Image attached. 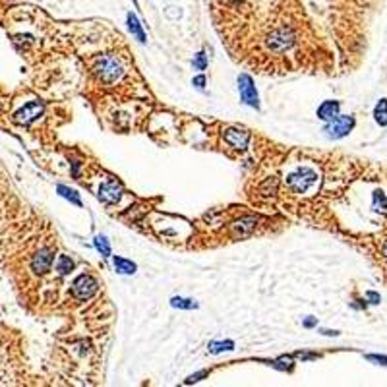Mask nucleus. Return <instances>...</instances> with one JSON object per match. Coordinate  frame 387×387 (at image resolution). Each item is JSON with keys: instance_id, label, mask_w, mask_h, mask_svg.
Wrapping results in <instances>:
<instances>
[{"instance_id": "obj_23", "label": "nucleus", "mask_w": 387, "mask_h": 387, "mask_svg": "<svg viewBox=\"0 0 387 387\" xmlns=\"http://www.w3.org/2000/svg\"><path fill=\"white\" fill-rule=\"evenodd\" d=\"M366 296H368V300H370L372 304H377V302H379V294H375V292H368Z\"/></svg>"}, {"instance_id": "obj_24", "label": "nucleus", "mask_w": 387, "mask_h": 387, "mask_svg": "<svg viewBox=\"0 0 387 387\" xmlns=\"http://www.w3.org/2000/svg\"><path fill=\"white\" fill-rule=\"evenodd\" d=\"M322 333H324V335H337V331H327V329L322 331Z\"/></svg>"}, {"instance_id": "obj_20", "label": "nucleus", "mask_w": 387, "mask_h": 387, "mask_svg": "<svg viewBox=\"0 0 387 387\" xmlns=\"http://www.w3.org/2000/svg\"><path fill=\"white\" fill-rule=\"evenodd\" d=\"M205 375H209V372H207V370H201V372H198V374L190 375V377L186 379V385H190V383H196V381H200L201 377H205Z\"/></svg>"}, {"instance_id": "obj_19", "label": "nucleus", "mask_w": 387, "mask_h": 387, "mask_svg": "<svg viewBox=\"0 0 387 387\" xmlns=\"http://www.w3.org/2000/svg\"><path fill=\"white\" fill-rule=\"evenodd\" d=\"M194 68H196V70H205V68H207V56H205V52H198V54H196Z\"/></svg>"}, {"instance_id": "obj_7", "label": "nucleus", "mask_w": 387, "mask_h": 387, "mask_svg": "<svg viewBox=\"0 0 387 387\" xmlns=\"http://www.w3.org/2000/svg\"><path fill=\"white\" fill-rule=\"evenodd\" d=\"M52 260H54V252L50 248H41V250L33 256V262H31V269L37 275L47 273L52 265Z\"/></svg>"}, {"instance_id": "obj_17", "label": "nucleus", "mask_w": 387, "mask_h": 387, "mask_svg": "<svg viewBox=\"0 0 387 387\" xmlns=\"http://www.w3.org/2000/svg\"><path fill=\"white\" fill-rule=\"evenodd\" d=\"M95 248L101 252V256L103 258H109L111 256V244H109V240H107V237H103V235H99V237H95Z\"/></svg>"}, {"instance_id": "obj_18", "label": "nucleus", "mask_w": 387, "mask_h": 387, "mask_svg": "<svg viewBox=\"0 0 387 387\" xmlns=\"http://www.w3.org/2000/svg\"><path fill=\"white\" fill-rule=\"evenodd\" d=\"M72 269H74V262L68 256H60L58 262H56V271L60 275H68Z\"/></svg>"}, {"instance_id": "obj_21", "label": "nucleus", "mask_w": 387, "mask_h": 387, "mask_svg": "<svg viewBox=\"0 0 387 387\" xmlns=\"http://www.w3.org/2000/svg\"><path fill=\"white\" fill-rule=\"evenodd\" d=\"M194 86L198 89H203L205 88V75H198V78H194V82H192Z\"/></svg>"}, {"instance_id": "obj_13", "label": "nucleus", "mask_w": 387, "mask_h": 387, "mask_svg": "<svg viewBox=\"0 0 387 387\" xmlns=\"http://www.w3.org/2000/svg\"><path fill=\"white\" fill-rule=\"evenodd\" d=\"M374 116H375V122H377L379 126L387 124V101L385 99H381L377 105H375Z\"/></svg>"}, {"instance_id": "obj_10", "label": "nucleus", "mask_w": 387, "mask_h": 387, "mask_svg": "<svg viewBox=\"0 0 387 387\" xmlns=\"http://www.w3.org/2000/svg\"><path fill=\"white\" fill-rule=\"evenodd\" d=\"M339 114V103L337 101H324L320 107H318V118H322L325 122L333 120Z\"/></svg>"}, {"instance_id": "obj_12", "label": "nucleus", "mask_w": 387, "mask_h": 387, "mask_svg": "<svg viewBox=\"0 0 387 387\" xmlns=\"http://www.w3.org/2000/svg\"><path fill=\"white\" fill-rule=\"evenodd\" d=\"M128 29H130V33H132L139 43H145V33H143V29H141V24L137 22V18L132 12L128 14Z\"/></svg>"}, {"instance_id": "obj_9", "label": "nucleus", "mask_w": 387, "mask_h": 387, "mask_svg": "<svg viewBox=\"0 0 387 387\" xmlns=\"http://www.w3.org/2000/svg\"><path fill=\"white\" fill-rule=\"evenodd\" d=\"M122 196V188L116 182H105L99 188V200L107 201V203H116Z\"/></svg>"}, {"instance_id": "obj_1", "label": "nucleus", "mask_w": 387, "mask_h": 387, "mask_svg": "<svg viewBox=\"0 0 387 387\" xmlns=\"http://www.w3.org/2000/svg\"><path fill=\"white\" fill-rule=\"evenodd\" d=\"M95 74L99 75L103 82L111 84V82L118 80L120 75L124 74V70H122V64H120L118 58H114V56H101L97 64H95Z\"/></svg>"}, {"instance_id": "obj_16", "label": "nucleus", "mask_w": 387, "mask_h": 387, "mask_svg": "<svg viewBox=\"0 0 387 387\" xmlns=\"http://www.w3.org/2000/svg\"><path fill=\"white\" fill-rule=\"evenodd\" d=\"M56 190H58V194H60L62 198H66L68 201H72L74 205H78V207L82 205V200H80V196H78V192H75V190H72V188H66V186H62V184L56 188Z\"/></svg>"}, {"instance_id": "obj_8", "label": "nucleus", "mask_w": 387, "mask_h": 387, "mask_svg": "<svg viewBox=\"0 0 387 387\" xmlns=\"http://www.w3.org/2000/svg\"><path fill=\"white\" fill-rule=\"evenodd\" d=\"M225 141L230 143L233 147H238V149H244L250 141V134L246 130H237V128H228L225 132Z\"/></svg>"}, {"instance_id": "obj_5", "label": "nucleus", "mask_w": 387, "mask_h": 387, "mask_svg": "<svg viewBox=\"0 0 387 387\" xmlns=\"http://www.w3.org/2000/svg\"><path fill=\"white\" fill-rule=\"evenodd\" d=\"M97 288H99V283H97L91 275L84 273L74 281V285H72V294H74L75 298L86 300V298H89V296H93V294L97 292Z\"/></svg>"}, {"instance_id": "obj_4", "label": "nucleus", "mask_w": 387, "mask_h": 387, "mask_svg": "<svg viewBox=\"0 0 387 387\" xmlns=\"http://www.w3.org/2000/svg\"><path fill=\"white\" fill-rule=\"evenodd\" d=\"M352 126H354V118H352V116H341V114H337L333 120L327 122L324 132L327 134V137L339 139V137L347 136L350 130H352Z\"/></svg>"}, {"instance_id": "obj_14", "label": "nucleus", "mask_w": 387, "mask_h": 387, "mask_svg": "<svg viewBox=\"0 0 387 387\" xmlns=\"http://www.w3.org/2000/svg\"><path fill=\"white\" fill-rule=\"evenodd\" d=\"M171 306L173 308H180V310H196L198 308V302L190 298H182V296H175L171 300Z\"/></svg>"}, {"instance_id": "obj_3", "label": "nucleus", "mask_w": 387, "mask_h": 387, "mask_svg": "<svg viewBox=\"0 0 387 387\" xmlns=\"http://www.w3.org/2000/svg\"><path fill=\"white\" fill-rule=\"evenodd\" d=\"M238 91H240V99H242L244 105H248L252 109H260V97H258V91H256L252 75H238Z\"/></svg>"}, {"instance_id": "obj_25", "label": "nucleus", "mask_w": 387, "mask_h": 387, "mask_svg": "<svg viewBox=\"0 0 387 387\" xmlns=\"http://www.w3.org/2000/svg\"><path fill=\"white\" fill-rule=\"evenodd\" d=\"M383 256H387V242L383 244Z\"/></svg>"}, {"instance_id": "obj_11", "label": "nucleus", "mask_w": 387, "mask_h": 387, "mask_svg": "<svg viewBox=\"0 0 387 387\" xmlns=\"http://www.w3.org/2000/svg\"><path fill=\"white\" fill-rule=\"evenodd\" d=\"M114 269L118 271V273H124V275H132L136 273V263L130 262V260H126V258H120V256H114Z\"/></svg>"}, {"instance_id": "obj_2", "label": "nucleus", "mask_w": 387, "mask_h": 387, "mask_svg": "<svg viewBox=\"0 0 387 387\" xmlns=\"http://www.w3.org/2000/svg\"><path fill=\"white\" fill-rule=\"evenodd\" d=\"M316 180H318V175H316V171L312 169H308V167H302V169H296L294 173H290L287 178V184L294 192H308L310 188L316 184Z\"/></svg>"}, {"instance_id": "obj_22", "label": "nucleus", "mask_w": 387, "mask_h": 387, "mask_svg": "<svg viewBox=\"0 0 387 387\" xmlns=\"http://www.w3.org/2000/svg\"><path fill=\"white\" fill-rule=\"evenodd\" d=\"M316 325H318V320H316V318H306V320H304V327H308V329H310V327H316Z\"/></svg>"}, {"instance_id": "obj_6", "label": "nucleus", "mask_w": 387, "mask_h": 387, "mask_svg": "<svg viewBox=\"0 0 387 387\" xmlns=\"http://www.w3.org/2000/svg\"><path fill=\"white\" fill-rule=\"evenodd\" d=\"M43 113V105L33 101V103H27L24 109H20L18 113L14 114V122L16 124H31L39 114Z\"/></svg>"}, {"instance_id": "obj_15", "label": "nucleus", "mask_w": 387, "mask_h": 387, "mask_svg": "<svg viewBox=\"0 0 387 387\" xmlns=\"http://www.w3.org/2000/svg\"><path fill=\"white\" fill-rule=\"evenodd\" d=\"M207 349L213 354H219V352H225V350H233L235 349V343L233 341H211Z\"/></svg>"}]
</instances>
